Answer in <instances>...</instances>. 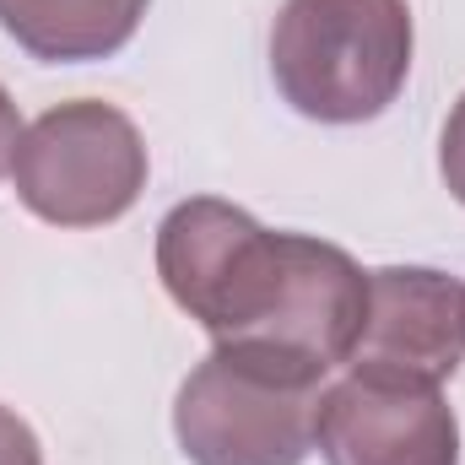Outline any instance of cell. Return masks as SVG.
Wrapping results in <instances>:
<instances>
[{
	"label": "cell",
	"mask_w": 465,
	"mask_h": 465,
	"mask_svg": "<svg viewBox=\"0 0 465 465\" xmlns=\"http://www.w3.org/2000/svg\"><path fill=\"white\" fill-rule=\"evenodd\" d=\"M439 173H444L450 195L465 206V93H460V104L450 109V119H444V141H439Z\"/></svg>",
	"instance_id": "obj_8"
},
{
	"label": "cell",
	"mask_w": 465,
	"mask_h": 465,
	"mask_svg": "<svg viewBox=\"0 0 465 465\" xmlns=\"http://www.w3.org/2000/svg\"><path fill=\"white\" fill-rule=\"evenodd\" d=\"M152 0H0V27L44 65H87L119 54Z\"/></svg>",
	"instance_id": "obj_7"
},
{
	"label": "cell",
	"mask_w": 465,
	"mask_h": 465,
	"mask_svg": "<svg viewBox=\"0 0 465 465\" xmlns=\"http://www.w3.org/2000/svg\"><path fill=\"white\" fill-rule=\"evenodd\" d=\"M406 0H287L271 27L276 93L314 124L379 119L411 76Z\"/></svg>",
	"instance_id": "obj_3"
},
{
	"label": "cell",
	"mask_w": 465,
	"mask_h": 465,
	"mask_svg": "<svg viewBox=\"0 0 465 465\" xmlns=\"http://www.w3.org/2000/svg\"><path fill=\"white\" fill-rule=\"evenodd\" d=\"M157 276L217 347H276L320 368L351 357L368 309V271L341 243L271 232L217 195L179 201L163 217Z\"/></svg>",
	"instance_id": "obj_1"
},
{
	"label": "cell",
	"mask_w": 465,
	"mask_h": 465,
	"mask_svg": "<svg viewBox=\"0 0 465 465\" xmlns=\"http://www.w3.org/2000/svg\"><path fill=\"white\" fill-rule=\"evenodd\" d=\"M146 168L152 163L135 119L98 98L44 109L11 152L16 201L49 228L119 223L141 201Z\"/></svg>",
	"instance_id": "obj_4"
},
{
	"label": "cell",
	"mask_w": 465,
	"mask_h": 465,
	"mask_svg": "<svg viewBox=\"0 0 465 465\" xmlns=\"http://www.w3.org/2000/svg\"><path fill=\"white\" fill-rule=\"evenodd\" d=\"M0 465H44L38 433H33L11 406H0Z\"/></svg>",
	"instance_id": "obj_9"
},
{
	"label": "cell",
	"mask_w": 465,
	"mask_h": 465,
	"mask_svg": "<svg viewBox=\"0 0 465 465\" xmlns=\"http://www.w3.org/2000/svg\"><path fill=\"white\" fill-rule=\"evenodd\" d=\"M22 119H16V104H11V93L0 87V179L11 173V152H16V141H22Z\"/></svg>",
	"instance_id": "obj_10"
},
{
	"label": "cell",
	"mask_w": 465,
	"mask_h": 465,
	"mask_svg": "<svg viewBox=\"0 0 465 465\" xmlns=\"http://www.w3.org/2000/svg\"><path fill=\"white\" fill-rule=\"evenodd\" d=\"M465 362V287L433 265L368 271V309L347 368L379 379L439 384Z\"/></svg>",
	"instance_id": "obj_6"
},
{
	"label": "cell",
	"mask_w": 465,
	"mask_h": 465,
	"mask_svg": "<svg viewBox=\"0 0 465 465\" xmlns=\"http://www.w3.org/2000/svg\"><path fill=\"white\" fill-rule=\"evenodd\" d=\"M314 450L325 465H460V422L439 384L347 368L320 395Z\"/></svg>",
	"instance_id": "obj_5"
},
{
	"label": "cell",
	"mask_w": 465,
	"mask_h": 465,
	"mask_svg": "<svg viewBox=\"0 0 465 465\" xmlns=\"http://www.w3.org/2000/svg\"><path fill=\"white\" fill-rule=\"evenodd\" d=\"M325 379L331 368L292 351L223 341L179 384L173 439L190 465H303Z\"/></svg>",
	"instance_id": "obj_2"
}]
</instances>
